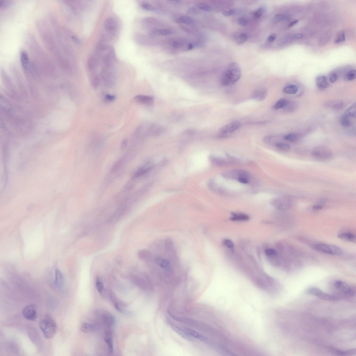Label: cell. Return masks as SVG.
Instances as JSON below:
<instances>
[{
    "mask_svg": "<svg viewBox=\"0 0 356 356\" xmlns=\"http://www.w3.org/2000/svg\"><path fill=\"white\" fill-rule=\"evenodd\" d=\"M289 16L285 14H278L275 15L273 18V22L277 23L280 22L281 21L286 20L288 18Z\"/></svg>",
    "mask_w": 356,
    "mask_h": 356,
    "instance_id": "38",
    "label": "cell"
},
{
    "mask_svg": "<svg viewBox=\"0 0 356 356\" xmlns=\"http://www.w3.org/2000/svg\"><path fill=\"white\" fill-rule=\"evenodd\" d=\"M294 37V38L296 39H301L303 37V35L302 34H298L295 35Z\"/></svg>",
    "mask_w": 356,
    "mask_h": 356,
    "instance_id": "61",
    "label": "cell"
},
{
    "mask_svg": "<svg viewBox=\"0 0 356 356\" xmlns=\"http://www.w3.org/2000/svg\"><path fill=\"white\" fill-rule=\"evenodd\" d=\"M71 38L72 40L74 42L76 43V44H79L80 43V41L79 39L77 37H76L75 35H71Z\"/></svg>",
    "mask_w": 356,
    "mask_h": 356,
    "instance_id": "57",
    "label": "cell"
},
{
    "mask_svg": "<svg viewBox=\"0 0 356 356\" xmlns=\"http://www.w3.org/2000/svg\"><path fill=\"white\" fill-rule=\"evenodd\" d=\"M326 200L324 199L320 200L313 206V209L315 210H319L323 208L325 205Z\"/></svg>",
    "mask_w": 356,
    "mask_h": 356,
    "instance_id": "34",
    "label": "cell"
},
{
    "mask_svg": "<svg viewBox=\"0 0 356 356\" xmlns=\"http://www.w3.org/2000/svg\"><path fill=\"white\" fill-rule=\"evenodd\" d=\"M241 76V70L238 64L235 62L231 63L228 65L222 74V85L226 87L235 84L238 81Z\"/></svg>",
    "mask_w": 356,
    "mask_h": 356,
    "instance_id": "2",
    "label": "cell"
},
{
    "mask_svg": "<svg viewBox=\"0 0 356 356\" xmlns=\"http://www.w3.org/2000/svg\"><path fill=\"white\" fill-rule=\"evenodd\" d=\"M64 284V276L61 271L56 269L55 273V284L58 288H62Z\"/></svg>",
    "mask_w": 356,
    "mask_h": 356,
    "instance_id": "19",
    "label": "cell"
},
{
    "mask_svg": "<svg viewBox=\"0 0 356 356\" xmlns=\"http://www.w3.org/2000/svg\"><path fill=\"white\" fill-rule=\"evenodd\" d=\"M341 123L344 127H349L351 125V121L349 117L344 115L341 118Z\"/></svg>",
    "mask_w": 356,
    "mask_h": 356,
    "instance_id": "39",
    "label": "cell"
},
{
    "mask_svg": "<svg viewBox=\"0 0 356 356\" xmlns=\"http://www.w3.org/2000/svg\"><path fill=\"white\" fill-rule=\"evenodd\" d=\"M151 167H143L140 168H139L138 170L137 171L134 175L135 177H139L142 175L144 174L145 173L148 172V171L150 170Z\"/></svg>",
    "mask_w": 356,
    "mask_h": 356,
    "instance_id": "42",
    "label": "cell"
},
{
    "mask_svg": "<svg viewBox=\"0 0 356 356\" xmlns=\"http://www.w3.org/2000/svg\"><path fill=\"white\" fill-rule=\"evenodd\" d=\"M356 77V71L355 69H351L348 72L346 78L349 81H352L355 80Z\"/></svg>",
    "mask_w": 356,
    "mask_h": 356,
    "instance_id": "44",
    "label": "cell"
},
{
    "mask_svg": "<svg viewBox=\"0 0 356 356\" xmlns=\"http://www.w3.org/2000/svg\"><path fill=\"white\" fill-rule=\"evenodd\" d=\"M248 38V36L245 33H242L240 34L237 35L236 37V40L239 44H242L246 41Z\"/></svg>",
    "mask_w": 356,
    "mask_h": 356,
    "instance_id": "40",
    "label": "cell"
},
{
    "mask_svg": "<svg viewBox=\"0 0 356 356\" xmlns=\"http://www.w3.org/2000/svg\"><path fill=\"white\" fill-rule=\"evenodd\" d=\"M240 126L241 124L236 122L230 123L220 130V136L221 137L225 136L227 134L237 131Z\"/></svg>",
    "mask_w": 356,
    "mask_h": 356,
    "instance_id": "12",
    "label": "cell"
},
{
    "mask_svg": "<svg viewBox=\"0 0 356 356\" xmlns=\"http://www.w3.org/2000/svg\"><path fill=\"white\" fill-rule=\"evenodd\" d=\"M277 37V35L274 33H271V34L269 35L268 38H267V40L269 42H272L273 41L275 40Z\"/></svg>",
    "mask_w": 356,
    "mask_h": 356,
    "instance_id": "55",
    "label": "cell"
},
{
    "mask_svg": "<svg viewBox=\"0 0 356 356\" xmlns=\"http://www.w3.org/2000/svg\"><path fill=\"white\" fill-rule=\"evenodd\" d=\"M238 22L239 24L241 26L245 27L248 24V19L245 17H241L239 19Z\"/></svg>",
    "mask_w": 356,
    "mask_h": 356,
    "instance_id": "49",
    "label": "cell"
},
{
    "mask_svg": "<svg viewBox=\"0 0 356 356\" xmlns=\"http://www.w3.org/2000/svg\"><path fill=\"white\" fill-rule=\"evenodd\" d=\"M272 204L275 208L281 211H286L292 207V202L287 197H279L272 200Z\"/></svg>",
    "mask_w": 356,
    "mask_h": 356,
    "instance_id": "8",
    "label": "cell"
},
{
    "mask_svg": "<svg viewBox=\"0 0 356 356\" xmlns=\"http://www.w3.org/2000/svg\"><path fill=\"white\" fill-rule=\"evenodd\" d=\"M141 6L143 9L148 11H154L155 7L151 4L147 2H143L141 4Z\"/></svg>",
    "mask_w": 356,
    "mask_h": 356,
    "instance_id": "46",
    "label": "cell"
},
{
    "mask_svg": "<svg viewBox=\"0 0 356 356\" xmlns=\"http://www.w3.org/2000/svg\"><path fill=\"white\" fill-rule=\"evenodd\" d=\"M267 95V92L263 88H259L255 90L253 92V99L258 101H262L266 98Z\"/></svg>",
    "mask_w": 356,
    "mask_h": 356,
    "instance_id": "16",
    "label": "cell"
},
{
    "mask_svg": "<svg viewBox=\"0 0 356 356\" xmlns=\"http://www.w3.org/2000/svg\"><path fill=\"white\" fill-rule=\"evenodd\" d=\"M316 83L318 87L321 89H324L329 87L327 79L325 76L318 77L316 79Z\"/></svg>",
    "mask_w": 356,
    "mask_h": 356,
    "instance_id": "20",
    "label": "cell"
},
{
    "mask_svg": "<svg viewBox=\"0 0 356 356\" xmlns=\"http://www.w3.org/2000/svg\"><path fill=\"white\" fill-rule=\"evenodd\" d=\"M173 33L172 30L168 29H155L151 31V35L162 36H168L172 34Z\"/></svg>",
    "mask_w": 356,
    "mask_h": 356,
    "instance_id": "25",
    "label": "cell"
},
{
    "mask_svg": "<svg viewBox=\"0 0 356 356\" xmlns=\"http://www.w3.org/2000/svg\"><path fill=\"white\" fill-rule=\"evenodd\" d=\"M223 243L226 246L229 248H233L234 247V244L233 242L229 239H225L224 240Z\"/></svg>",
    "mask_w": 356,
    "mask_h": 356,
    "instance_id": "54",
    "label": "cell"
},
{
    "mask_svg": "<svg viewBox=\"0 0 356 356\" xmlns=\"http://www.w3.org/2000/svg\"><path fill=\"white\" fill-rule=\"evenodd\" d=\"M298 20H295L294 21H292V22H291L290 23V24H289V27H292L293 26H294V25H296L297 23H298Z\"/></svg>",
    "mask_w": 356,
    "mask_h": 356,
    "instance_id": "60",
    "label": "cell"
},
{
    "mask_svg": "<svg viewBox=\"0 0 356 356\" xmlns=\"http://www.w3.org/2000/svg\"><path fill=\"white\" fill-rule=\"evenodd\" d=\"M287 101L285 99H281L277 102L274 106V109L275 110H278L284 108L286 105Z\"/></svg>",
    "mask_w": 356,
    "mask_h": 356,
    "instance_id": "41",
    "label": "cell"
},
{
    "mask_svg": "<svg viewBox=\"0 0 356 356\" xmlns=\"http://www.w3.org/2000/svg\"><path fill=\"white\" fill-rule=\"evenodd\" d=\"M315 250L325 254L340 256L344 252L341 248L335 245L325 243H317L313 246Z\"/></svg>",
    "mask_w": 356,
    "mask_h": 356,
    "instance_id": "4",
    "label": "cell"
},
{
    "mask_svg": "<svg viewBox=\"0 0 356 356\" xmlns=\"http://www.w3.org/2000/svg\"><path fill=\"white\" fill-rule=\"evenodd\" d=\"M176 22L178 23H183L188 25L194 24L195 22L194 19L192 17L186 16H182L178 17L176 19Z\"/></svg>",
    "mask_w": 356,
    "mask_h": 356,
    "instance_id": "24",
    "label": "cell"
},
{
    "mask_svg": "<svg viewBox=\"0 0 356 356\" xmlns=\"http://www.w3.org/2000/svg\"><path fill=\"white\" fill-rule=\"evenodd\" d=\"M23 316L27 320L34 321L37 317V310L36 306L33 304L29 305L25 307L23 310Z\"/></svg>",
    "mask_w": 356,
    "mask_h": 356,
    "instance_id": "11",
    "label": "cell"
},
{
    "mask_svg": "<svg viewBox=\"0 0 356 356\" xmlns=\"http://www.w3.org/2000/svg\"><path fill=\"white\" fill-rule=\"evenodd\" d=\"M91 81L93 87L97 88L99 87L100 84V79L99 76L97 74H94L92 77Z\"/></svg>",
    "mask_w": 356,
    "mask_h": 356,
    "instance_id": "37",
    "label": "cell"
},
{
    "mask_svg": "<svg viewBox=\"0 0 356 356\" xmlns=\"http://www.w3.org/2000/svg\"><path fill=\"white\" fill-rule=\"evenodd\" d=\"M240 183H242L243 184H247L248 183V181L247 179L244 178H240L238 180Z\"/></svg>",
    "mask_w": 356,
    "mask_h": 356,
    "instance_id": "59",
    "label": "cell"
},
{
    "mask_svg": "<svg viewBox=\"0 0 356 356\" xmlns=\"http://www.w3.org/2000/svg\"><path fill=\"white\" fill-rule=\"evenodd\" d=\"M334 287L338 292L347 297H352L355 294V290L353 287L341 280H337L334 283Z\"/></svg>",
    "mask_w": 356,
    "mask_h": 356,
    "instance_id": "6",
    "label": "cell"
},
{
    "mask_svg": "<svg viewBox=\"0 0 356 356\" xmlns=\"http://www.w3.org/2000/svg\"><path fill=\"white\" fill-rule=\"evenodd\" d=\"M39 325L46 339H51L56 333V324L53 318L50 315H47L43 318L40 321Z\"/></svg>",
    "mask_w": 356,
    "mask_h": 356,
    "instance_id": "3",
    "label": "cell"
},
{
    "mask_svg": "<svg viewBox=\"0 0 356 356\" xmlns=\"http://www.w3.org/2000/svg\"><path fill=\"white\" fill-rule=\"evenodd\" d=\"M337 79L338 75L336 73L332 72L330 74L329 80L330 82H331V83H334V82H335L337 81Z\"/></svg>",
    "mask_w": 356,
    "mask_h": 356,
    "instance_id": "52",
    "label": "cell"
},
{
    "mask_svg": "<svg viewBox=\"0 0 356 356\" xmlns=\"http://www.w3.org/2000/svg\"><path fill=\"white\" fill-rule=\"evenodd\" d=\"M356 105L354 103L347 110L345 113V115L349 118H353L356 116Z\"/></svg>",
    "mask_w": 356,
    "mask_h": 356,
    "instance_id": "30",
    "label": "cell"
},
{
    "mask_svg": "<svg viewBox=\"0 0 356 356\" xmlns=\"http://www.w3.org/2000/svg\"><path fill=\"white\" fill-rule=\"evenodd\" d=\"M128 141L127 139H124L123 141L121 143V150H124L126 147Z\"/></svg>",
    "mask_w": 356,
    "mask_h": 356,
    "instance_id": "56",
    "label": "cell"
},
{
    "mask_svg": "<svg viewBox=\"0 0 356 356\" xmlns=\"http://www.w3.org/2000/svg\"><path fill=\"white\" fill-rule=\"evenodd\" d=\"M95 327L93 324L88 323H84L80 326V330L84 333H90L93 332Z\"/></svg>",
    "mask_w": 356,
    "mask_h": 356,
    "instance_id": "27",
    "label": "cell"
},
{
    "mask_svg": "<svg viewBox=\"0 0 356 356\" xmlns=\"http://www.w3.org/2000/svg\"><path fill=\"white\" fill-rule=\"evenodd\" d=\"M101 77L107 85L109 86L113 85L115 78L113 66H104L102 70Z\"/></svg>",
    "mask_w": 356,
    "mask_h": 356,
    "instance_id": "9",
    "label": "cell"
},
{
    "mask_svg": "<svg viewBox=\"0 0 356 356\" xmlns=\"http://www.w3.org/2000/svg\"><path fill=\"white\" fill-rule=\"evenodd\" d=\"M307 292L309 294L324 300L335 301L339 299V297L326 293L320 289L316 287L308 288L307 290Z\"/></svg>",
    "mask_w": 356,
    "mask_h": 356,
    "instance_id": "7",
    "label": "cell"
},
{
    "mask_svg": "<svg viewBox=\"0 0 356 356\" xmlns=\"http://www.w3.org/2000/svg\"><path fill=\"white\" fill-rule=\"evenodd\" d=\"M43 22H39L38 25V30L43 42L48 50L53 54L58 61H60L64 58V56L58 49L51 30L46 24Z\"/></svg>",
    "mask_w": 356,
    "mask_h": 356,
    "instance_id": "1",
    "label": "cell"
},
{
    "mask_svg": "<svg viewBox=\"0 0 356 356\" xmlns=\"http://www.w3.org/2000/svg\"><path fill=\"white\" fill-rule=\"evenodd\" d=\"M345 35L344 31H342L338 33L336 36L335 43H341L344 42L345 40Z\"/></svg>",
    "mask_w": 356,
    "mask_h": 356,
    "instance_id": "43",
    "label": "cell"
},
{
    "mask_svg": "<svg viewBox=\"0 0 356 356\" xmlns=\"http://www.w3.org/2000/svg\"><path fill=\"white\" fill-rule=\"evenodd\" d=\"M338 237L340 239L344 241L353 243L356 242L355 235L351 232L349 231L342 232L338 234Z\"/></svg>",
    "mask_w": 356,
    "mask_h": 356,
    "instance_id": "15",
    "label": "cell"
},
{
    "mask_svg": "<svg viewBox=\"0 0 356 356\" xmlns=\"http://www.w3.org/2000/svg\"><path fill=\"white\" fill-rule=\"evenodd\" d=\"M115 96L108 94L105 96V99L108 101H113L115 99Z\"/></svg>",
    "mask_w": 356,
    "mask_h": 356,
    "instance_id": "58",
    "label": "cell"
},
{
    "mask_svg": "<svg viewBox=\"0 0 356 356\" xmlns=\"http://www.w3.org/2000/svg\"><path fill=\"white\" fill-rule=\"evenodd\" d=\"M105 341L108 346L109 352L113 354V337L111 334H108L105 338Z\"/></svg>",
    "mask_w": 356,
    "mask_h": 356,
    "instance_id": "29",
    "label": "cell"
},
{
    "mask_svg": "<svg viewBox=\"0 0 356 356\" xmlns=\"http://www.w3.org/2000/svg\"><path fill=\"white\" fill-rule=\"evenodd\" d=\"M249 217L244 214L232 213L230 220L233 221H246L249 219Z\"/></svg>",
    "mask_w": 356,
    "mask_h": 356,
    "instance_id": "26",
    "label": "cell"
},
{
    "mask_svg": "<svg viewBox=\"0 0 356 356\" xmlns=\"http://www.w3.org/2000/svg\"><path fill=\"white\" fill-rule=\"evenodd\" d=\"M95 286L98 292L100 293H101L104 290V285L102 279L100 277H98L96 279Z\"/></svg>",
    "mask_w": 356,
    "mask_h": 356,
    "instance_id": "36",
    "label": "cell"
},
{
    "mask_svg": "<svg viewBox=\"0 0 356 356\" xmlns=\"http://www.w3.org/2000/svg\"><path fill=\"white\" fill-rule=\"evenodd\" d=\"M196 6L198 9L204 11L210 12L212 11L213 9L211 6L204 3H198L196 4Z\"/></svg>",
    "mask_w": 356,
    "mask_h": 356,
    "instance_id": "32",
    "label": "cell"
},
{
    "mask_svg": "<svg viewBox=\"0 0 356 356\" xmlns=\"http://www.w3.org/2000/svg\"><path fill=\"white\" fill-rule=\"evenodd\" d=\"M330 350L336 355L341 356H352L355 355L356 353L355 349L343 351L334 347H330Z\"/></svg>",
    "mask_w": 356,
    "mask_h": 356,
    "instance_id": "18",
    "label": "cell"
},
{
    "mask_svg": "<svg viewBox=\"0 0 356 356\" xmlns=\"http://www.w3.org/2000/svg\"><path fill=\"white\" fill-rule=\"evenodd\" d=\"M210 160L212 164L217 166H225L227 165V163L224 159L211 157Z\"/></svg>",
    "mask_w": 356,
    "mask_h": 356,
    "instance_id": "31",
    "label": "cell"
},
{
    "mask_svg": "<svg viewBox=\"0 0 356 356\" xmlns=\"http://www.w3.org/2000/svg\"><path fill=\"white\" fill-rule=\"evenodd\" d=\"M285 93L288 94L294 95L298 92V88L295 84H290L286 86L284 89Z\"/></svg>",
    "mask_w": 356,
    "mask_h": 356,
    "instance_id": "28",
    "label": "cell"
},
{
    "mask_svg": "<svg viewBox=\"0 0 356 356\" xmlns=\"http://www.w3.org/2000/svg\"><path fill=\"white\" fill-rule=\"evenodd\" d=\"M103 323L108 326H111L115 323V319L113 316L109 314H105L102 316Z\"/></svg>",
    "mask_w": 356,
    "mask_h": 356,
    "instance_id": "23",
    "label": "cell"
},
{
    "mask_svg": "<svg viewBox=\"0 0 356 356\" xmlns=\"http://www.w3.org/2000/svg\"><path fill=\"white\" fill-rule=\"evenodd\" d=\"M237 12L236 10L235 9H231L224 11L223 12V14L226 17H230L235 15Z\"/></svg>",
    "mask_w": 356,
    "mask_h": 356,
    "instance_id": "50",
    "label": "cell"
},
{
    "mask_svg": "<svg viewBox=\"0 0 356 356\" xmlns=\"http://www.w3.org/2000/svg\"><path fill=\"white\" fill-rule=\"evenodd\" d=\"M276 147L284 151H288L290 150V145L286 143L281 142L277 143L276 144Z\"/></svg>",
    "mask_w": 356,
    "mask_h": 356,
    "instance_id": "45",
    "label": "cell"
},
{
    "mask_svg": "<svg viewBox=\"0 0 356 356\" xmlns=\"http://www.w3.org/2000/svg\"><path fill=\"white\" fill-rule=\"evenodd\" d=\"M266 11V7L264 6L259 7L258 9L255 11L253 13V17L255 18H259Z\"/></svg>",
    "mask_w": 356,
    "mask_h": 356,
    "instance_id": "33",
    "label": "cell"
},
{
    "mask_svg": "<svg viewBox=\"0 0 356 356\" xmlns=\"http://www.w3.org/2000/svg\"><path fill=\"white\" fill-rule=\"evenodd\" d=\"M284 139L287 141L291 142H295L298 139V135L294 133L288 134L285 135L284 137Z\"/></svg>",
    "mask_w": 356,
    "mask_h": 356,
    "instance_id": "35",
    "label": "cell"
},
{
    "mask_svg": "<svg viewBox=\"0 0 356 356\" xmlns=\"http://www.w3.org/2000/svg\"><path fill=\"white\" fill-rule=\"evenodd\" d=\"M135 100L139 103L147 105H152L154 102L153 97L150 96L137 95L135 97Z\"/></svg>",
    "mask_w": 356,
    "mask_h": 356,
    "instance_id": "14",
    "label": "cell"
},
{
    "mask_svg": "<svg viewBox=\"0 0 356 356\" xmlns=\"http://www.w3.org/2000/svg\"><path fill=\"white\" fill-rule=\"evenodd\" d=\"M137 255L139 259L144 261L149 260L152 257V254L148 250L145 249H142L139 251Z\"/></svg>",
    "mask_w": 356,
    "mask_h": 356,
    "instance_id": "22",
    "label": "cell"
},
{
    "mask_svg": "<svg viewBox=\"0 0 356 356\" xmlns=\"http://www.w3.org/2000/svg\"><path fill=\"white\" fill-rule=\"evenodd\" d=\"M155 263L162 268L168 270L170 269V263L167 259L161 257H157L155 259Z\"/></svg>",
    "mask_w": 356,
    "mask_h": 356,
    "instance_id": "21",
    "label": "cell"
},
{
    "mask_svg": "<svg viewBox=\"0 0 356 356\" xmlns=\"http://www.w3.org/2000/svg\"><path fill=\"white\" fill-rule=\"evenodd\" d=\"M12 1L9 0H1L0 1V8L5 9L11 5Z\"/></svg>",
    "mask_w": 356,
    "mask_h": 356,
    "instance_id": "48",
    "label": "cell"
},
{
    "mask_svg": "<svg viewBox=\"0 0 356 356\" xmlns=\"http://www.w3.org/2000/svg\"><path fill=\"white\" fill-rule=\"evenodd\" d=\"M105 30L109 33H114L117 30L118 24L115 19L112 17L106 19L104 22Z\"/></svg>",
    "mask_w": 356,
    "mask_h": 356,
    "instance_id": "13",
    "label": "cell"
},
{
    "mask_svg": "<svg viewBox=\"0 0 356 356\" xmlns=\"http://www.w3.org/2000/svg\"><path fill=\"white\" fill-rule=\"evenodd\" d=\"M98 58L97 57L93 55H91L88 58L87 66L88 70L90 71H94L95 69L98 64Z\"/></svg>",
    "mask_w": 356,
    "mask_h": 356,
    "instance_id": "17",
    "label": "cell"
},
{
    "mask_svg": "<svg viewBox=\"0 0 356 356\" xmlns=\"http://www.w3.org/2000/svg\"><path fill=\"white\" fill-rule=\"evenodd\" d=\"M311 153L315 158L321 161L329 160L333 156L331 149L325 146H318L314 147L312 150Z\"/></svg>",
    "mask_w": 356,
    "mask_h": 356,
    "instance_id": "5",
    "label": "cell"
},
{
    "mask_svg": "<svg viewBox=\"0 0 356 356\" xmlns=\"http://www.w3.org/2000/svg\"><path fill=\"white\" fill-rule=\"evenodd\" d=\"M344 106V102L342 101H339L333 104L332 105V109L335 110H339L343 109Z\"/></svg>",
    "mask_w": 356,
    "mask_h": 356,
    "instance_id": "47",
    "label": "cell"
},
{
    "mask_svg": "<svg viewBox=\"0 0 356 356\" xmlns=\"http://www.w3.org/2000/svg\"><path fill=\"white\" fill-rule=\"evenodd\" d=\"M224 176L227 178L239 179L240 178H244L248 179L250 175L247 171L243 170H234L230 171L224 174Z\"/></svg>",
    "mask_w": 356,
    "mask_h": 356,
    "instance_id": "10",
    "label": "cell"
},
{
    "mask_svg": "<svg viewBox=\"0 0 356 356\" xmlns=\"http://www.w3.org/2000/svg\"><path fill=\"white\" fill-rule=\"evenodd\" d=\"M265 253L267 257H269L274 256L277 255L278 253L275 250L270 248L266 250L265 251Z\"/></svg>",
    "mask_w": 356,
    "mask_h": 356,
    "instance_id": "51",
    "label": "cell"
},
{
    "mask_svg": "<svg viewBox=\"0 0 356 356\" xmlns=\"http://www.w3.org/2000/svg\"><path fill=\"white\" fill-rule=\"evenodd\" d=\"M295 105V104L292 103V102L287 101L284 108H286V109L287 110L292 111L294 110L295 107V106L294 105Z\"/></svg>",
    "mask_w": 356,
    "mask_h": 356,
    "instance_id": "53",
    "label": "cell"
}]
</instances>
